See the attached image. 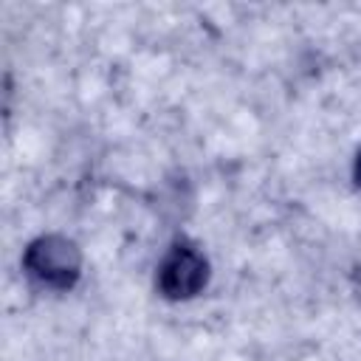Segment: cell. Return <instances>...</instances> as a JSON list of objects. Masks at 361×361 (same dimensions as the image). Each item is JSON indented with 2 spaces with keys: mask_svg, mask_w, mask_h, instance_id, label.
Returning <instances> with one entry per match:
<instances>
[{
  "mask_svg": "<svg viewBox=\"0 0 361 361\" xmlns=\"http://www.w3.org/2000/svg\"><path fill=\"white\" fill-rule=\"evenodd\" d=\"M25 268L42 285L68 288L79 274V251L65 237H42V240L28 245Z\"/></svg>",
  "mask_w": 361,
  "mask_h": 361,
  "instance_id": "6da1fadb",
  "label": "cell"
},
{
  "mask_svg": "<svg viewBox=\"0 0 361 361\" xmlns=\"http://www.w3.org/2000/svg\"><path fill=\"white\" fill-rule=\"evenodd\" d=\"M203 282H206V259L189 245H178L158 271V285L172 299H186L197 293Z\"/></svg>",
  "mask_w": 361,
  "mask_h": 361,
  "instance_id": "7a4b0ae2",
  "label": "cell"
},
{
  "mask_svg": "<svg viewBox=\"0 0 361 361\" xmlns=\"http://www.w3.org/2000/svg\"><path fill=\"white\" fill-rule=\"evenodd\" d=\"M358 183H361V158H358Z\"/></svg>",
  "mask_w": 361,
  "mask_h": 361,
  "instance_id": "3957f363",
  "label": "cell"
}]
</instances>
